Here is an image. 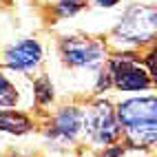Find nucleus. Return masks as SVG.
I'll return each instance as SVG.
<instances>
[{"label": "nucleus", "instance_id": "8", "mask_svg": "<svg viewBox=\"0 0 157 157\" xmlns=\"http://www.w3.org/2000/svg\"><path fill=\"white\" fill-rule=\"evenodd\" d=\"M31 128V122L20 113H11V111H0V131L7 133H27Z\"/></svg>", "mask_w": 157, "mask_h": 157}, {"label": "nucleus", "instance_id": "4", "mask_svg": "<svg viewBox=\"0 0 157 157\" xmlns=\"http://www.w3.org/2000/svg\"><path fill=\"white\" fill-rule=\"evenodd\" d=\"M62 58L69 67H98L104 60V47L100 42H93L86 38H67L62 40Z\"/></svg>", "mask_w": 157, "mask_h": 157}, {"label": "nucleus", "instance_id": "2", "mask_svg": "<svg viewBox=\"0 0 157 157\" xmlns=\"http://www.w3.org/2000/svg\"><path fill=\"white\" fill-rule=\"evenodd\" d=\"M157 29V11L153 7H133L124 13L122 22L115 29V38L124 44L151 42Z\"/></svg>", "mask_w": 157, "mask_h": 157}, {"label": "nucleus", "instance_id": "3", "mask_svg": "<svg viewBox=\"0 0 157 157\" xmlns=\"http://www.w3.org/2000/svg\"><path fill=\"white\" fill-rule=\"evenodd\" d=\"M82 122H84V128L91 135V140L95 144H102V146H111L115 140L120 137V133H122L117 115L113 113V109L109 106L106 102L95 104V106L84 115Z\"/></svg>", "mask_w": 157, "mask_h": 157}, {"label": "nucleus", "instance_id": "12", "mask_svg": "<svg viewBox=\"0 0 157 157\" xmlns=\"http://www.w3.org/2000/svg\"><path fill=\"white\" fill-rule=\"evenodd\" d=\"M122 153H124V148H122V146H115V148H111L109 153H104L102 157H120Z\"/></svg>", "mask_w": 157, "mask_h": 157}, {"label": "nucleus", "instance_id": "13", "mask_svg": "<svg viewBox=\"0 0 157 157\" xmlns=\"http://www.w3.org/2000/svg\"><path fill=\"white\" fill-rule=\"evenodd\" d=\"M95 2H98L100 7H113L115 2H117V0H95Z\"/></svg>", "mask_w": 157, "mask_h": 157}, {"label": "nucleus", "instance_id": "6", "mask_svg": "<svg viewBox=\"0 0 157 157\" xmlns=\"http://www.w3.org/2000/svg\"><path fill=\"white\" fill-rule=\"evenodd\" d=\"M42 60V49L36 40H22L16 47H11L5 56V62L9 69L13 71H29L40 64Z\"/></svg>", "mask_w": 157, "mask_h": 157}, {"label": "nucleus", "instance_id": "10", "mask_svg": "<svg viewBox=\"0 0 157 157\" xmlns=\"http://www.w3.org/2000/svg\"><path fill=\"white\" fill-rule=\"evenodd\" d=\"M84 7V0H60L58 2V16L60 18H67V16H73L75 11Z\"/></svg>", "mask_w": 157, "mask_h": 157}, {"label": "nucleus", "instance_id": "9", "mask_svg": "<svg viewBox=\"0 0 157 157\" xmlns=\"http://www.w3.org/2000/svg\"><path fill=\"white\" fill-rule=\"evenodd\" d=\"M16 102H18V93H16L13 84L0 73V106L9 109V106H16Z\"/></svg>", "mask_w": 157, "mask_h": 157}, {"label": "nucleus", "instance_id": "11", "mask_svg": "<svg viewBox=\"0 0 157 157\" xmlns=\"http://www.w3.org/2000/svg\"><path fill=\"white\" fill-rule=\"evenodd\" d=\"M36 98L40 104H49L53 100V86L49 84V80H38L36 82Z\"/></svg>", "mask_w": 157, "mask_h": 157}, {"label": "nucleus", "instance_id": "7", "mask_svg": "<svg viewBox=\"0 0 157 157\" xmlns=\"http://www.w3.org/2000/svg\"><path fill=\"white\" fill-rule=\"evenodd\" d=\"M82 120H84V113L75 106H67L62 109L56 120H53V128H51V137H58V140H64L71 142L78 137V133L82 128Z\"/></svg>", "mask_w": 157, "mask_h": 157}, {"label": "nucleus", "instance_id": "5", "mask_svg": "<svg viewBox=\"0 0 157 157\" xmlns=\"http://www.w3.org/2000/svg\"><path fill=\"white\" fill-rule=\"evenodd\" d=\"M109 78H111V84L122 91H140V89L153 86V80L148 73L142 67H137L133 60H126V58H117L111 62Z\"/></svg>", "mask_w": 157, "mask_h": 157}, {"label": "nucleus", "instance_id": "1", "mask_svg": "<svg viewBox=\"0 0 157 157\" xmlns=\"http://www.w3.org/2000/svg\"><path fill=\"white\" fill-rule=\"evenodd\" d=\"M117 122L135 146H153L157 137V100L135 98L117 106Z\"/></svg>", "mask_w": 157, "mask_h": 157}]
</instances>
